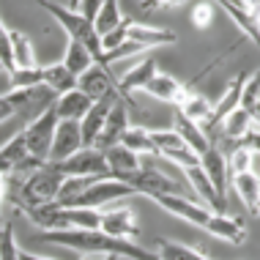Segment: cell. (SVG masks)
Masks as SVG:
<instances>
[{"instance_id": "8992f818", "label": "cell", "mask_w": 260, "mask_h": 260, "mask_svg": "<svg viewBox=\"0 0 260 260\" xmlns=\"http://www.w3.org/2000/svg\"><path fill=\"white\" fill-rule=\"evenodd\" d=\"M55 129H58V118H55L52 110H47L44 115H39L36 121H30L22 129V137H25V151L30 159L36 161H50V148H52V137H55Z\"/></svg>"}, {"instance_id": "603a6c76", "label": "cell", "mask_w": 260, "mask_h": 260, "mask_svg": "<svg viewBox=\"0 0 260 260\" xmlns=\"http://www.w3.org/2000/svg\"><path fill=\"white\" fill-rule=\"evenodd\" d=\"M145 93L153 96L156 102H165V104H181V99L189 93V85L178 82V80H175V77H170V74H161V72H159V74L148 82Z\"/></svg>"}, {"instance_id": "8d00e7d4", "label": "cell", "mask_w": 260, "mask_h": 260, "mask_svg": "<svg viewBox=\"0 0 260 260\" xmlns=\"http://www.w3.org/2000/svg\"><path fill=\"white\" fill-rule=\"evenodd\" d=\"M214 11H216L214 3H198L194 6V14H192V22L198 25L200 30H206V27L214 22Z\"/></svg>"}, {"instance_id": "74e56055", "label": "cell", "mask_w": 260, "mask_h": 260, "mask_svg": "<svg viewBox=\"0 0 260 260\" xmlns=\"http://www.w3.org/2000/svg\"><path fill=\"white\" fill-rule=\"evenodd\" d=\"M244 145H247V148H252L255 153H260V132H255L252 129L247 137H244Z\"/></svg>"}, {"instance_id": "cb8c5ba5", "label": "cell", "mask_w": 260, "mask_h": 260, "mask_svg": "<svg viewBox=\"0 0 260 260\" xmlns=\"http://www.w3.org/2000/svg\"><path fill=\"white\" fill-rule=\"evenodd\" d=\"M41 85L47 90H52L55 96H63V93H69V90H77V77L69 72L60 60L47 63V66H41Z\"/></svg>"}, {"instance_id": "4dcf8cb0", "label": "cell", "mask_w": 260, "mask_h": 260, "mask_svg": "<svg viewBox=\"0 0 260 260\" xmlns=\"http://www.w3.org/2000/svg\"><path fill=\"white\" fill-rule=\"evenodd\" d=\"M156 255H159V260H211L203 252L184 247V244L167 241V238H156Z\"/></svg>"}, {"instance_id": "f1b7e54d", "label": "cell", "mask_w": 260, "mask_h": 260, "mask_svg": "<svg viewBox=\"0 0 260 260\" xmlns=\"http://www.w3.org/2000/svg\"><path fill=\"white\" fill-rule=\"evenodd\" d=\"M60 63H63V66H66L74 77H82L96 60H93V55H90L85 47L80 44V41H72V39H69L66 52H63V60H60Z\"/></svg>"}, {"instance_id": "9c48e42d", "label": "cell", "mask_w": 260, "mask_h": 260, "mask_svg": "<svg viewBox=\"0 0 260 260\" xmlns=\"http://www.w3.org/2000/svg\"><path fill=\"white\" fill-rule=\"evenodd\" d=\"M219 9L233 19V25L260 50V3H233V0H222Z\"/></svg>"}, {"instance_id": "44dd1931", "label": "cell", "mask_w": 260, "mask_h": 260, "mask_svg": "<svg viewBox=\"0 0 260 260\" xmlns=\"http://www.w3.org/2000/svg\"><path fill=\"white\" fill-rule=\"evenodd\" d=\"M173 132L181 137V143H184L186 148L192 151L198 159H200L203 153H206V151L211 148V140H208L206 135H203L200 126H198V123H192V121H186V118L181 115L178 110L173 112Z\"/></svg>"}, {"instance_id": "7c38bea8", "label": "cell", "mask_w": 260, "mask_h": 260, "mask_svg": "<svg viewBox=\"0 0 260 260\" xmlns=\"http://www.w3.org/2000/svg\"><path fill=\"white\" fill-rule=\"evenodd\" d=\"M77 90L85 93L90 102H102V99H107V96L118 93V80L112 77L110 69L93 63L82 77H77Z\"/></svg>"}, {"instance_id": "d590c367", "label": "cell", "mask_w": 260, "mask_h": 260, "mask_svg": "<svg viewBox=\"0 0 260 260\" xmlns=\"http://www.w3.org/2000/svg\"><path fill=\"white\" fill-rule=\"evenodd\" d=\"M123 41H129V36H126V22H123L121 27H115V30H110L107 36H102V55L118 50Z\"/></svg>"}, {"instance_id": "52a82bcc", "label": "cell", "mask_w": 260, "mask_h": 260, "mask_svg": "<svg viewBox=\"0 0 260 260\" xmlns=\"http://www.w3.org/2000/svg\"><path fill=\"white\" fill-rule=\"evenodd\" d=\"M63 178H90V181H102L110 178L107 173V161H104V153L96 148H80L74 156H69L60 165H52Z\"/></svg>"}, {"instance_id": "e0dca14e", "label": "cell", "mask_w": 260, "mask_h": 260, "mask_svg": "<svg viewBox=\"0 0 260 260\" xmlns=\"http://www.w3.org/2000/svg\"><path fill=\"white\" fill-rule=\"evenodd\" d=\"M126 36L129 41L145 47V50H153V47H165V44H175L178 36L175 30H167V27H153V25H143V22H132L126 19Z\"/></svg>"}, {"instance_id": "2e32d148", "label": "cell", "mask_w": 260, "mask_h": 260, "mask_svg": "<svg viewBox=\"0 0 260 260\" xmlns=\"http://www.w3.org/2000/svg\"><path fill=\"white\" fill-rule=\"evenodd\" d=\"M82 148V137H80V123L72 121H58L52 137V148H50V165H60L69 156H74Z\"/></svg>"}, {"instance_id": "ba28073f", "label": "cell", "mask_w": 260, "mask_h": 260, "mask_svg": "<svg viewBox=\"0 0 260 260\" xmlns=\"http://www.w3.org/2000/svg\"><path fill=\"white\" fill-rule=\"evenodd\" d=\"M58 96L52 90H47L44 85L39 88H25V90H9L6 93V102L14 107V115H22L25 123L36 121L39 115H44L47 110H52V104Z\"/></svg>"}, {"instance_id": "4316f807", "label": "cell", "mask_w": 260, "mask_h": 260, "mask_svg": "<svg viewBox=\"0 0 260 260\" xmlns=\"http://www.w3.org/2000/svg\"><path fill=\"white\" fill-rule=\"evenodd\" d=\"M11 63L14 69H39L41 63L36 60V47H33L30 36L22 30H11Z\"/></svg>"}, {"instance_id": "ffe728a7", "label": "cell", "mask_w": 260, "mask_h": 260, "mask_svg": "<svg viewBox=\"0 0 260 260\" xmlns=\"http://www.w3.org/2000/svg\"><path fill=\"white\" fill-rule=\"evenodd\" d=\"M90 102L85 93H80V90H69V93H63L55 99L52 104V112H55V118L58 121H72V123H80L82 118L88 115V110H90Z\"/></svg>"}, {"instance_id": "30bf717a", "label": "cell", "mask_w": 260, "mask_h": 260, "mask_svg": "<svg viewBox=\"0 0 260 260\" xmlns=\"http://www.w3.org/2000/svg\"><path fill=\"white\" fill-rule=\"evenodd\" d=\"M200 170H203V175L211 181L214 192L219 194L222 200H228L230 173H228V159H224V151H222L219 140H214V143H211V148L200 156Z\"/></svg>"}, {"instance_id": "3957f363", "label": "cell", "mask_w": 260, "mask_h": 260, "mask_svg": "<svg viewBox=\"0 0 260 260\" xmlns=\"http://www.w3.org/2000/svg\"><path fill=\"white\" fill-rule=\"evenodd\" d=\"M41 9H44L50 17L58 22L63 30L69 33V39L72 41H80L85 50L93 55V60L99 63L102 58V39H99V33L93 30V22H88L85 17H80L77 11H72L66 3H55V0H41Z\"/></svg>"}, {"instance_id": "5bb4252c", "label": "cell", "mask_w": 260, "mask_h": 260, "mask_svg": "<svg viewBox=\"0 0 260 260\" xmlns=\"http://www.w3.org/2000/svg\"><path fill=\"white\" fill-rule=\"evenodd\" d=\"M115 102H121V93H112V96H107V99H102V102H93V104H90L88 115L80 121L82 148H93L96 137L102 135L104 121H107V115H110V110H112V104H115Z\"/></svg>"}, {"instance_id": "ac0fdd59", "label": "cell", "mask_w": 260, "mask_h": 260, "mask_svg": "<svg viewBox=\"0 0 260 260\" xmlns=\"http://www.w3.org/2000/svg\"><path fill=\"white\" fill-rule=\"evenodd\" d=\"M181 112V115L186 118V121H192V123H198L200 129H203V135L208 137V129H211V121H214V104H211L206 96H200V93H194L192 88H189V93L181 99V104L175 107Z\"/></svg>"}, {"instance_id": "b9f144b4", "label": "cell", "mask_w": 260, "mask_h": 260, "mask_svg": "<svg viewBox=\"0 0 260 260\" xmlns=\"http://www.w3.org/2000/svg\"><path fill=\"white\" fill-rule=\"evenodd\" d=\"M0 74H6V69H3V63H0Z\"/></svg>"}, {"instance_id": "ab89813d", "label": "cell", "mask_w": 260, "mask_h": 260, "mask_svg": "<svg viewBox=\"0 0 260 260\" xmlns=\"http://www.w3.org/2000/svg\"><path fill=\"white\" fill-rule=\"evenodd\" d=\"M249 175H255L260 181V153H255V151H252V159H249Z\"/></svg>"}, {"instance_id": "9a60e30c", "label": "cell", "mask_w": 260, "mask_h": 260, "mask_svg": "<svg viewBox=\"0 0 260 260\" xmlns=\"http://www.w3.org/2000/svg\"><path fill=\"white\" fill-rule=\"evenodd\" d=\"M102 233H107L112 238H135L137 236V222H135V211L126 206H107L102 208Z\"/></svg>"}, {"instance_id": "7a4b0ae2", "label": "cell", "mask_w": 260, "mask_h": 260, "mask_svg": "<svg viewBox=\"0 0 260 260\" xmlns=\"http://www.w3.org/2000/svg\"><path fill=\"white\" fill-rule=\"evenodd\" d=\"M63 181L66 178L47 161L44 167H39L36 173H30L22 181L6 178V192H11L14 206L22 208V214H25V211H30V208L52 206V203L58 200V194H60Z\"/></svg>"}, {"instance_id": "e575fe53", "label": "cell", "mask_w": 260, "mask_h": 260, "mask_svg": "<svg viewBox=\"0 0 260 260\" xmlns=\"http://www.w3.org/2000/svg\"><path fill=\"white\" fill-rule=\"evenodd\" d=\"M0 63H3L6 74L14 72V63H11V30L6 27L3 17H0Z\"/></svg>"}, {"instance_id": "6da1fadb", "label": "cell", "mask_w": 260, "mask_h": 260, "mask_svg": "<svg viewBox=\"0 0 260 260\" xmlns=\"http://www.w3.org/2000/svg\"><path fill=\"white\" fill-rule=\"evenodd\" d=\"M44 244H55V247L82 252V255H112V257H129V260H159L156 252L140 247V244L129 241V238H112L102 230H52V233H41Z\"/></svg>"}, {"instance_id": "8fae6325", "label": "cell", "mask_w": 260, "mask_h": 260, "mask_svg": "<svg viewBox=\"0 0 260 260\" xmlns=\"http://www.w3.org/2000/svg\"><path fill=\"white\" fill-rule=\"evenodd\" d=\"M129 126H132V112H129V107H126V102L121 99V102L112 104L107 121H104V129H102V135L96 137L93 148L104 153V151L115 148V145H121V137L126 135Z\"/></svg>"}, {"instance_id": "f546056e", "label": "cell", "mask_w": 260, "mask_h": 260, "mask_svg": "<svg viewBox=\"0 0 260 260\" xmlns=\"http://www.w3.org/2000/svg\"><path fill=\"white\" fill-rule=\"evenodd\" d=\"M121 145L126 151L137 153V156H143V153H156L153 140H151V132L145 129V126H135V123L126 129V135L121 137Z\"/></svg>"}, {"instance_id": "d6986e66", "label": "cell", "mask_w": 260, "mask_h": 260, "mask_svg": "<svg viewBox=\"0 0 260 260\" xmlns=\"http://www.w3.org/2000/svg\"><path fill=\"white\" fill-rule=\"evenodd\" d=\"M104 161H107V173L112 181H123L129 178V175H135L140 167H143V159L137 156V153L126 151L123 145H115V148L104 151Z\"/></svg>"}, {"instance_id": "d4e9b609", "label": "cell", "mask_w": 260, "mask_h": 260, "mask_svg": "<svg viewBox=\"0 0 260 260\" xmlns=\"http://www.w3.org/2000/svg\"><path fill=\"white\" fill-rule=\"evenodd\" d=\"M230 184H233L241 206L247 208L252 216H257L260 214V181L249 173H241V175H230Z\"/></svg>"}, {"instance_id": "836d02e7", "label": "cell", "mask_w": 260, "mask_h": 260, "mask_svg": "<svg viewBox=\"0 0 260 260\" xmlns=\"http://www.w3.org/2000/svg\"><path fill=\"white\" fill-rule=\"evenodd\" d=\"M0 260H19V244L11 222L0 224Z\"/></svg>"}, {"instance_id": "277c9868", "label": "cell", "mask_w": 260, "mask_h": 260, "mask_svg": "<svg viewBox=\"0 0 260 260\" xmlns=\"http://www.w3.org/2000/svg\"><path fill=\"white\" fill-rule=\"evenodd\" d=\"M126 198H135V189L121 184V181H112V178H102V181H93L77 194L74 200H69L66 206L60 208H88V211H102L107 206H115Z\"/></svg>"}, {"instance_id": "d6a6232c", "label": "cell", "mask_w": 260, "mask_h": 260, "mask_svg": "<svg viewBox=\"0 0 260 260\" xmlns=\"http://www.w3.org/2000/svg\"><path fill=\"white\" fill-rule=\"evenodd\" d=\"M0 159L6 161V165L11 167V173H14V167L17 165H22V161L27 159V151H25V137H22V132H17L9 143L0 148Z\"/></svg>"}, {"instance_id": "f35d334b", "label": "cell", "mask_w": 260, "mask_h": 260, "mask_svg": "<svg viewBox=\"0 0 260 260\" xmlns=\"http://www.w3.org/2000/svg\"><path fill=\"white\" fill-rule=\"evenodd\" d=\"M9 118H14V107L6 102V96H0V123L9 121Z\"/></svg>"}, {"instance_id": "1f68e13d", "label": "cell", "mask_w": 260, "mask_h": 260, "mask_svg": "<svg viewBox=\"0 0 260 260\" xmlns=\"http://www.w3.org/2000/svg\"><path fill=\"white\" fill-rule=\"evenodd\" d=\"M9 90H25V88H39L41 85V66L39 69H14L6 74Z\"/></svg>"}, {"instance_id": "4fadbf2b", "label": "cell", "mask_w": 260, "mask_h": 260, "mask_svg": "<svg viewBox=\"0 0 260 260\" xmlns=\"http://www.w3.org/2000/svg\"><path fill=\"white\" fill-rule=\"evenodd\" d=\"M153 203H156L161 211L178 216V219H186L189 224H198L200 230H206V224L211 222V216H214L206 206H200V203L192 200V198H156Z\"/></svg>"}, {"instance_id": "83f0119b", "label": "cell", "mask_w": 260, "mask_h": 260, "mask_svg": "<svg viewBox=\"0 0 260 260\" xmlns=\"http://www.w3.org/2000/svg\"><path fill=\"white\" fill-rule=\"evenodd\" d=\"M126 22L123 11H121V3L118 0H102L99 11H96V19H93V30L102 36H107L110 30H115V27H121Z\"/></svg>"}, {"instance_id": "5b68a950", "label": "cell", "mask_w": 260, "mask_h": 260, "mask_svg": "<svg viewBox=\"0 0 260 260\" xmlns=\"http://www.w3.org/2000/svg\"><path fill=\"white\" fill-rule=\"evenodd\" d=\"M123 184L135 189V194H145L151 200H156V198H192V192L184 184H178L175 178L165 175L161 170H153V167H145V165L135 175H129Z\"/></svg>"}, {"instance_id": "484cf974", "label": "cell", "mask_w": 260, "mask_h": 260, "mask_svg": "<svg viewBox=\"0 0 260 260\" xmlns=\"http://www.w3.org/2000/svg\"><path fill=\"white\" fill-rule=\"evenodd\" d=\"M219 129H222V140H228V143H244V137L255 129V123H252V115L247 110L238 107L219 123Z\"/></svg>"}, {"instance_id": "60d3db41", "label": "cell", "mask_w": 260, "mask_h": 260, "mask_svg": "<svg viewBox=\"0 0 260 260\" xmlns=\"http://www.w3.org/2000/svg\"><path fill=\"white\" fill-rule=\"evenodd\" d=\"M96 260H121V257H112V255H104V257H96Z\"/></svg>"}, {"instance_id": "7402d4cb", "label": "cell", "mask_w": 260, "mask_h": 260, "mask_svg": "<svg viewBox=\"0 0 260 260\" xmlns=\"http://www.w3.org/2000/svg\"><path fill=\"white\" fill-rule=\"evenodd\" d=\"M206 233L214 236V238H222V241H228V244H236V247L247 241V228H244V222L236 219V216H228V214L211 216V222L206 224Z\"/></svg>"}]
</instances>
